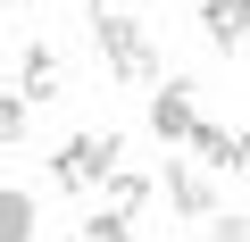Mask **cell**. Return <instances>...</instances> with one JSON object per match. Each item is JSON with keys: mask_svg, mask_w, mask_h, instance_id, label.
<instances>
[{"mask_svg": "<svg viewBox=\"0 0 250 242\" xmlns=\"http://www.w3.org/2000/svg\"><path fill=\"white\" fill-rule=\"evenodd\" d=\"M92 42H100V59H108V75H117V84H159V50H150L142 17L92 9Z\"/></svg>", "mask_w": 250, "mask_h": 242, "instance_id": "1", "label": "cell"}, {"mask_svg": "<svg viewBox=\"0 0 250 242\" xmlns=\"http://www.w3.org/2000/svg\"><path fill=\"white\" fill-rule=\"evenodd\" d=\"M117 167H125V134L100 126V134H67V142H59L50 184H59V192H92V184H108Z\"/></svg>", "mask_w": 250, "mask_h": 242, "instance_id": "2", "label": "cell"}, {"mask_svg": "<svg viewBox=\"0 0 250 242\" xmlns=\"http://www.w3.org/2000/svg\"><path fill=\"white\" fill-rule=\"evenodd\" d=\"M192 126H200V84H192V75H167V84L150 92V134H159V142L175 151V142H184Z\"/></svg>", "mask_w": 250, "mask_h": 242, "instance_id": "3", "label": "cell"}, {"mask_svg": "<svg viewBox=\"0 0 250 242\" xmlns=\"http://www.w3.org/2000/svg\"><path fill=\"white\" fill-rule=\"evenodd\" d=\"M184 142H192L200 167H233V176H250V126H208V117H200Z\"/></svg>", "mask_w": 250, "mask_h": 242, "instance_id": "4", "label": "cell"}, {"mask_svg": "<svg viewBox=\"0 0 250 242\" xmlns=\"http://www.w3.org/2000/svg\"><path fill=\"white\" fill-rule=\"evenodd\" d=\"M59 92H67V59H59L50 42H25V59H17V100L42 109V100H59Z\"/></svg>", "mask_w": 250, "mask_h": 242, "instance_id": "5", "label": "cell"}, {"mask_svg": "<svg viewBox=\"0 0 250 242\" xmlns=\"http://www.w3.org/2000/svg\"><path fill=\"white\" fill-rule=\"evenodd\" d=\"M150 192H167V209H175V217H200V225L217 217V184H208L200 167H184V159H167V176H159Z\"/></svg>", "mask_w": 250, "mask_h": 242, "instance_id": "6", "label": "cell"}, {"mask_svg": "<svg viewBox=\"0 0 250 242\" xmlns=\"http://www.w3.org/2000/svg\"><path fill=\"white\" fill-rule=\"evenodd\" d=\"M200 34H208V50H242L250 42V25H242L233 0H200Z\"/></svg>", "mask_w": 250, "mask_h": 242, "instance_id": "7", "label": "cell"}, {"mask_svg": "<svg viewBox=\"0 0 250 242\" xmlns=\"http://www.w3.org/2000/svg\"><path fill=\"white\" fill-rule=\"evenodd\" d=\"M0 242H34V192L0 184Z\"/></svg>", "mask_w": 250, "mask_h": 242, "instance_id": "8", "label": "cell"}, {"mask_svg": "<svg viewBox=\"0 0 250 242\" xmlns=\"http://www.w3.org/2000/svg\"><path fill=\"white\" fill-rule=\"evenodd\" d=\"M100 192H108V217H142L150 209V176H134V167H117Z\"/></svg>", "mask_w": 250, "mask_h": 242, "instance_id": "9", "label": "cell"}, {"mask_svg": "<svg viewBox=\"0 0 250 242\" xmlns=\"http://www.w3.org/2000/svg\"><path fill=\"white\" fill-rule=\"evenodd\" d=\"M75 242H134V217H108V209H92Z\"/></svg>", "mask_w": 250, "mask_h": 242, "instance_id": "10", "label": "cell"}, {"mask_svg": "<svg viewBox=\"0 0 250 242\" xmlns=\"http://www.w3.org/2000/svg\"><path fill=\"white\" fill-rule=\"evenodd\" d=\"M25 126H34V109H25L17 92H0V151H9V142H25Z\"/></svg>", "mask_w": 250, "mask_h": 242, "instance_id": "11", "label": "cell"}, {"mask_svg": "<svg viewBox=\"0 0 250 242\" xmlns=\"http://www.w3.org/2000/svg\"><path fill=\"white\" fill-rule=\"evenodd\" d=\"M208 234H217V242H250V217H242V209H217Z\"/></svg>", "mask_w": 250, "mask_h": 242, "instance_id": "12", "label": "cell"}, {"mask_svg": "<svg viewBox=\"0 0 250 242\" xmlns=\"http://www.w3.org/2000/svg\"><path fill=\"white\" fill-rule=\"evenodd\" d=\"M233 9H242V25H250V0H233Z\"/></svg>", "mask_w": 250, "mask_h": 242, "instance_id": "13", "label": "cell"}, {"mask_svg": "<svg viewBox=\"0 0 250 242\" xmlns=\"http://www.w3.org/2000/svg\"><path fill=\"white\" fill-rule=\"evenodd\" d=\"M92 9H108V0H92Z\"/></svg>", "mask_w": 250, "mask_h": 242, "instance_id": "14", "label": "cell"}, {"mask_svg": "<svg viewBox=\"0 0 250 242\" xmlns=\"http://www.w3.org/2000/svg\"><path fill=\"white\" fill-rule=\"evenodd\" d=\"M9 9H25V0H9Z\"/></svg>", "mask_w": 250, "mask_h": 242, "instance_id": "15", "label": "cell"}]
</instances>
